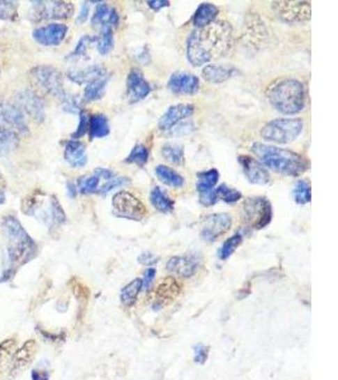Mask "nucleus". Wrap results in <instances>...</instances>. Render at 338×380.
<instances>
[{
    "instance_id": "nucleus-46",
    "label": "nucleus",
    "mask_w": 338,
    "mask_h": 380,
    "mask_svg": "<svg viewBox=\"0 0 338 380\" xmlns=\"http://www.w3.org/2000/svg\"><path fill=\"white\" fill-rule=\"evenodd\" d=\"M63 109L70 113H76V112H80V105H79V100L77 98L74 96H66L63 100Z\"/></svg>"
},
{
    "instance_id": "nucleus-6",
    "label": "nucleus",
    "mask_w": 338,
    "mask_h": 380,
    "mask_svg": "<svg viewBox=\"0 0 338 380\" xmlns=\"http://www.w3.org/2000/svg\"><path fill=\"white\" fill-rule=\"evenodd\" d=\"M303 128V121L300 118H279L263 126L260 135L268 142L286 145L294 142Z\"/></svg>"
},
{
    "instance_id": "nucleus-41",
    "label": "nucleus",
    "mask_w": 338,
    "mask_h": 380,
    "mask_svg": "<svg viewBox=\"0 0 338 380\" xmlns=\"http://www.w3.org/2000/svg\"><path fill=\"white\" fill-rule=\"evenodd\" d=\"M215 193H217L218 199H222V201H224L226 203H236V202L240 201L242 198L241 192L227 187L226 184H222L220 187L215 188Z\"/></svg>"
},
{
    "instance_id": "nucleus-51",
    "label": "nucleus",
    "mask_w": 338,
    "mask_h": 380,
    "mask_svg": "<svg viewBox=\"0 0 338 380\" xmlns=\"http://www.w3.org/2000/svg\"><path fill=\"white\" fill-rule=\"evenodd\" d=\"M32 378H33V380H49V374L47 373V372H43V370H33L32 372Z\"/></svg>"
},
{
    "instance_id": "nucleus-29",
    "label": "nucleus",
    "mask_w": 338,
    "mask_h": 380,
    "mask_svg": "<svg viewBox=\"0 0 338 380\" xmlns=\"http://www.w3.org/2000/svg\"><path fill=\"white\" fill-rule=\"evenodd\" d=\"M108 82H109V76L104 75L88 84V86L84 90V100L85 102H95V100L102 99L105 89H107Z\"/></svg>"
},
{
    "instance_id": "nucleus-16",
    "label": "nucleus",
    "mask_w": 338,
    "mask_h": 380,
    "mask_svg": "<svg viewBox=\"0 0 338 380\" xmlns=\"http://www.w3.org/2000/svg\"><path fill=\"white\" fill-rule=\"evenodd\" d=\"M199 79L194 74L178 71L170 76L167 88L173 91L174 94L179 96H194L199 91Z\"/></svg>"
},
{
    "instance_id": "nucleus-35",
    "label": "nucleus",
    "mask_w": 338,
    "mask_h": 380,
    "mask_svg": "<svg viewBox=\"0 0 338 380\" xmlns=\"http://www.w3.org/2000/svg\"><path fill=\"white\" fill-rule=\"evenodd\" d=\"M142 291V280L141 279H135L131 283L127 284L125 288L121 291V299L122 303L131 307L136 302L139 291Z\"/></svg>"
},
{
    "instance_id": "nucleus-36",
    "label": "nucleus",
    "mask_w": 338,
    "mask_h": 380,
    "mask_svg": "<svg viewBox=\"0 0 338 380\" xmlns=\"http://www.w3.org/2000/svg\"><path fill=\"white\" fill-rule=\"evenodd\" d=\"M162 158L167 160L169 162L175 165H181L184 162V147L176 144H166L161 149Z\"/></svg>"
},
{
    "instance_id": "nucleus-14",
    "label": "nucleus",
    "mask_w": 338,
    "mask_h": 380,
    "mask_svg": "<svg viewBox=\"0 0 338 380\" xmlns=\"http://www.w3.org/2000/svg\"><path fill=\"white\" fill-rule=\"evenodd\" d=\"M201 266V259L194 254L173 256L167 264L166 269L169 273L180 278H192Z\"/></svg>"
},
{
    "instance_id": "nucleus-54",
    "label": "nucleus",
    "mask_w": 338,
    "mask_h": 380,
    "mask_svg": "<svg viewBox=\"0 0 338 380\" xmlns=\"http://www.w3.org/2000/svg\"><path fill=\"white\" fill-rule=\"evenodd\" d=\"M6 202V197L4 195H0V204H3Z\"/></svg>"
},
{
    "instance_id": "nucleus-34",
    "label": "nucleus",
    "mask_w": 338,
    "mask_h": 380,
    "mask_svg": "<svg viewBox=\"0 0 338 380\" xmlns=\"http://www.w3.org/2000/svg\"><path fill=\"white\" fill-rule=\"evenodd\" d=\"M293 198L297 204H308L312 199L311 183L308 180H298L293 189Z\"/></svg>"
},
{
    "instance_id": "nucleus-45",
    "label": "nucleus",
    "mask_w": 338,
    "mask_h": 380,
    "mask_svg": "<svg viewBox=\"0 0 338 380\" xmlns=\"http://www.w3.org/2000/svg\"><path fill=\"white\" fill-rule=\"evenodd\" d=\"M208 347L207 346L199 345L194 346V360L198 364H204L208 359Z\"/></svg>"
},
{
    "instance_id": "nucleus-26",
    "label": "nucleus",
    "mask_w": 338,
    "mask_h": 380,
    "mask_svg": "<svg viewBox=\"0 0 338 380\" xmlns=\"http://www.w3.org/2000/svg\"><path fill=\"white\" fill-rule=\"evenodd\" d=\"M150 202H151L152 207L164 215L171 213L175 208L173 199L160 187H155L152 189L151 193H150Z\"/></svg>"
},
{
    "instance_id": "nucleus-52",
    "label": "nucleus",
    "mask_w": 338,
    "mask_h": 380,
    "mask_svg": "<svg viewBox=\"0 0 338 380\" xmlns=\"http://www.w3.org/2000/svg\"><path fill=\"white\" fill-rule=\"evenodd\" d=\"M68 192H69V195L71 198H75L77 189H76V185L74 183H68Z\"/></svg>"
},
{
    "instance_id": "nucleus-9",
    "label": "nucleus",
    "mask_w": 338,
    "mask_h": 380,
    "mask_svg": "<svg viewBox=\"0 0 338 380\" xmlns=\"http://www.w3.org/2000/svg\"><path fill=\"white\" fill-rule=\"evenodd\" d=\"M112 207L113 213L117 217L131 221H142L148 215L145 204L139 201L136 195L125 190L118 192L113 197Z\"/></svg>"
},
{
    "instance_id": "nucleus-33",
    "label": "nucleus",
    "mask_w": 338,
    "mask_h": 380,
    "mask_svg": "<svg viewBox=\"0 0 338 380\" xmlns=\"http://www.w3.org/2000/svg\"><path fill=\"white\" fill-rule=\"evenodd\" d=\"M97 49L100 55H109L114 49V36H113V28H102V32L99 37H97Z\"/></svg>"
},
{
    "instance_id": "nucleus-12",
    "label": "nucleus",
    "mask_w": 338,
    "mask_h": 380,
    "mask_svg": "<svg viewBox=\"0 0 338 380\" xmlns=\"http://www.w3.org/2000/svg\"><path fill=\"white\" fill-rule=\"evenodd\" d=\"M15 107L23 113L28 114L36 122H43L46 117L45 103L32 90H22L15 96Z\"/></svg>"
},
{
    "instance_id": "nucleus-49",
    "label": "nucleus",
    "mask_w": 338,
    "mask_h": 380,
    "mask_svg": "<svg viewBox=\"0 0 338 380\" xmlns=\"http://www.w3.org/2000/svg\"><path fill=\"white\" fill-rule=\"evenodd\" d=\"M89 1H84L83 4H82V9H80L79 17H77V23H84V22L88 20V17H89Z\"/></svg>"
},
{
    "instance_id": "nucleus-37",
    "label": "nucleus",
    "mask_w": 338,
    "mask_h": 380,
    "mask_svg": "<svg viewBox=\"0 0 338 380\" xmlns=\"http://www.w3.org/2000/svg\"><path fill=\"white\" fill-rule=\"evenodd\" d=\"M97 4L95 12L91 17V24L94 27H111L109 15H111L112 8L108 7L107 3H97Z\"/></svg>"
},
{
    "instance_id": "nucleus-24",
    "label": "nucleus",
    "mask_w": 338,
    "mask_h": 380,
    "mask_svg": "<svg viewBox=\"0 0 338 380\" xmlns=\"http://www.w3.org/2000/svg\"><path fill=\"white\" fill-rule=\"evenodd\" d=\"M218 13H220V10L214 4L203 3L194 14L193 24L197 28L207 27L208 24L215 21Z\"/></svg>"
},
{
    "instance_id": "nucleus-2",
    "label": "nucleus",
    "mask_w": 338,
    "mask_h": 380,
    "mask_svg": "<svg viewBox=\"0 0 338 380\" xmlns=\"http://www.w3.org/2000/svg\"><path fill=\"white\" fill-rule=\"evenodd\" d=\"M252 152L259 162L270 170L285 176H300L309 169V162L298 152L290 151L275 146L265 144H254Z\"/></svg>"
},
{
    "instance_id": "nucleus-18",
    "label": "nucleus",
    "mask_w": 338,
    "mask_h": 380,
    "mask_svg": "<svg viewBox=\"0 0 338 380\" xmlns=\"http://www.w3.org/2000/svg\"><path fill=\"white\" fill-rule=\"evenodd\" d=\"M194 114V107L192 104H175L171 105L167 111L160 118L159 128L161 131H171L174 127L181 123L183 121H187V118Z\"/></svg>"
},
{
    "instance_id": "nucleus-1",
    "label": "nucleus",
    "mask_w": 338,
    "mask_h": 380,
    "mask_svg": "<svg viewBox=\"0 0 338 380\" xmlns=\"http://www.w3.org/2000/svg\"><path fill=\"white\" fill-rule=\"evenodd\" d=\"M232 41V27L227 22L214 21L207 27L197 28L187 37V60L193 66H203L227 55Z\"/></svg>"
},
{
    "instance_id": "nucleus-11",
    "label": "nucleus",
    "mask_w": 338,
    "mask_h": 380,
    "mask_svg": "<svg viewBox=\"0 0 338 380\" xmlns=\"http://www.w3.org/2000/svg\"><path fill=\"white\" fill-rule=\"evenodd\" d=\"M276 15L286 23H299L311 20V3L308 1H274Z\"/></svg>"
},
{
    "instance_id": "nucleus-19",
    "label": "nucleus",
    "mask_w": 338,
    "mask_h": 380,
    "mask_svg": "<svg viewBox=\"0 0 338 380\" xmlns=\"http://www.w3.org/2000/svg\"><path fill=\"white\" fill-rule=\"evenodd\" d=\"M68 26L61 23H51L43 27L36 28L33 38L42 46H59L68 35Z\"/></svg>"
},
{
    "instance_id": "nucleus-27",
    "label": "nucleus",
    "mask_w": 338,
    "mask_h": 380,
    "mask_svg": "<svg viewBox=\"0 0 338 380\" xmlns=\"http://www.w3.org/2000/svg\"><path fill=\"white\" fill-rule=\"evenodd\" d=\"M111 133L109 121L104 114H94L89 118L90 139H104Z\"/></svg>"
},
{
    "instance_id": "nucleus-47",
    "label": "nucleus",
    "mask_w": 338,
    "mask_h": 380,
    "mask_svg": "<svg viewBox=\"0 0 338 380\" xmlns=\"http://www.w3.org/2000/svg\"><path fill=\"white\" fill-rule=\"evenodd\" d=\"M155 277H156V269L155 268H148V269L146 270L144 279H141L142 280V291H148L151 289Z\"/></svg>"
},
{
    "instance_id": "nucleus-7",
    "label": "nucleus",
    "mask_w": 338,
    "mask_h": 380,
    "mask_svg": "<svg viewBox=\"0 0 338 380\" xmlns=\"http://www.w3.org/2000/svg\"><path fill=\"white\" fill-rule=\"evenodd\" d=\"M243 225L251 229H263L272 220V207L265 197H251L243 202L241 209Z\"/></svg>"
},
{
    "instance_id": "nucleus-53",
    "label": "nucleus",
    "mask_w": 338,
    "mask_h": 380,
    "mask_svg": "<svg viewBox=\"0 0 338 380\" xmlns=\"http://www.w3.org/2000/svg\"><path fill=\"white\" fill-rule=\"evenodd\" d=\"M6 187H7V181H6V178H4V175L0 173V195H4V190H6Z\"/></svg>"
},
{
    "instance_id": "nucleus-39",
    "label": "nucleus",
    "mask_w": 338,
    "mask_h": 380,
    "mask_svg": "<svg viewBox=\"0 0 338 380\" xmlns=\"http://www.w3.org/2000/svg\"><path fill=\"white\" fill-rule=\"evenodd\" d=\"M242 241H243V236L240 232L232 236V237H229L227 241L222 245L221 250H220V259L221 260H227L228 257H231V255L235 252L236 250L238 249V246L241 245Z\"/></svg>"
},
{
    "instance_id": "nucleus-30",
    "label": "nucleus",
    "mask_w": 338,
    "mask_h": 380,
    "mask_svg": "<svg viewBox=\"0 0 338 380\" xmlns=\"http://www.w3.org/2000/svg\"><path fill=\"white\" fill-rule=\"evenodd\" d=\"M180 291V284L174 279V278H167L162 283L160 284L156 296L159 301V305H164L166 303V299H173L175 296H178Z\"/></svg>"
},
{
    "instance_id": "nucleus-25",
    "label": "nucleus",
    "mask_w": 338,
    "mask_h": 380,
    "mask_svg": "<svg viewBox=\"0 0 338 380\" xmlns=\"http://www.w3.org/2000/svg\"><path fill=\"white\" fill-rule=\"evenodd\" d=\"M235 73L236 70L233 68H226V66H220V65H208L201 71V75L209 83L221 84L224 83L231 76H233Z\"/></svg>"
},
{
    "instance_id": "nucleus-43",
    "label": "nucleus",
    "mask_w": 338,
    "mask_h": 380,
    "mask_svg": "<svg viewBox=\"0 0 338 380\" xmlns=\"http://www.w3.org/2000/svg\"><path fill=\"white\" fill-rule=\"evenodd\" d=\"M18 17L17 4L14 1H0V20L3 21H15Z\"/></svg>"
},
{
    "instance_id": "nucleus-21",
    "label": "nucleus",
    "mask_w": 338,
    "mask_h": 380,
    "mask_svg": "<svg viewBox=\"0 0 338 380\" xmlns=\"http://www.w3.org/2000/svg\"><path fill=\"white\" fill-rule=\"evenodd\" d=\"M36 354L35 341H27L24 345L22 346L18 351L14 354L12 365L9 369L8 378H14L18 373H21L24 367H28V364L32 361Z\"/></svg>"
},
{
    "instance_id": "nucleus-40",
    "label": "nucleus",
    "mask_w": 338,
    "mask_h": 380,
    "mask_svg": "<svg viewBox=\"0 0 338 380\" xmlns=\"http://www.w3.org/2000/svg\"><path fill=\"white\" fill-rule=\"evenodd\" d=\"M148 160V149L142 144H138L132 149L125 162L128 164H136V165L144 166Z\"/></svg>"
},
{
    "instance_id": "nucleus-50",
    "label": "nucleus",
    "mask_w": 338,
    "mask_h": 380,
    "mask_svg": "<svg viewBox=\"0 0 338 380\" xmlns=\"http://www.w3.org/2000/svg\"><path fill=\"white\" fill-rule=\"evenodd\" d=\"M147 6L153 9V10H160L162 8L169 7L170 1H166V0H150V1H147Z\"/></svg>"
},
{
    "instance_id": "nucleus-28",
    "label": "nucleus",
    "mask_w": 338,
    "mask_h": 380,
    "mask_svg": "<svg viewBox=\"0 0 338 380\" xmlns=\"http://www.w3.org/2000/svg\"><path fill=\"white\" fill-rule=\"evenodd\" d=\"M155 173L158 175L160 181L164 183L167 187L181 188L185 184L184 178L169 166L159 165L155 169Z\"/></svg>"
},
{
    "instance_id": "nucleus-3",
    "label": "nucleus",
    "mask_w": 338,
    "mask_h": 380,
    "mask_svg": "<svg viewBox=\"0 0 338 380\" xmlns=\"http://www.w3.org/2000/svg\"><path fill=\"white\" fill-rule=\"evenodd\" d=\"M3 232L7 240L8 260L12 269L35 257L37 245L15 217L8 215L3 220Z\"/></svg>"
},
{
    "instance_id": "nucleus-15",
    "label": "nucleus",
    "mask_w": 338,
    "mask_h": 380,
    "mask_svg": "<svg viewBox=\"0 0 338 380\" xmlns=\"http://www.w3.org/2000/svg\"><path fill=\"white\" fill-rule=\"evenodd\" d=\"M117 174L112 172L111 169L98 167L93 173L86 176H82L76 183V189L82 194H94L99 192L103 187L104 183L116 176Z\"/></svg>"
},
{
    "instance_id": "nucleus-31",
    "label": "nucleus",
    "mask_w": 338,
    "mask_h": 380,
    "mask_svg": "<svg viewBox=\"0 0 338 380\" xmlns=\"http://www.w3.org/2000/svg\"><path fill=\"white\" fill-rule=\"evenodd\" d=\"M218 180H220V172L217 169H210L207 172L198 174V183H197L198 193H206V192L213 190Z\"/></svg>"
},
{
    "instance_id": "nucleus-32",
    "label": "nucleus",
    "mask_w": 338,
    "mask_h": 380,
    "mask_svg": "<svg viewBox=\"0 0 338 380\" xmlns=\"http://www.w3.org/2000/svg\"><path fill=\"white\" fill-rule=\"evenodd\" d=\"M15 342L13 340H7L0 345V377L3 374H9L12 365L14 354H15Z\"/></svg>"
},
{
    "instance_id": "nucleus-17",
    "label": "nucleus",
    "mask_w": 338,
    "mask_h": 380,
    "mask_svg": "<svg viewBox=\"0 0 338 380\" xmlns=\"http://www.w3.org/2000/svg\"><path fill=\"white\" fill-rule=\"evenodd\" d=\"M151 85L146 80L142 71L138 69L131 70L127 79V97L131 103H138L150 96Z\"/></svg>"
},
{
    "instance_id": "nucleus-13",
    "label": "nucleus",
    "mask_w": 338,
    "mask_h": 380,
    "mask_svg": "<svg viewBox=\"0 0 338 380\" xmlns=\"http://www.w3.org/2000/svg\"><path fill=\"white\" fill-rule=\"evenodd\" d=\"M232 226V217L228 213H214L208 215L203 222L201 236L204 241L213 242L224 235Z\"/></svg>"
},
{
    "instance_id": "nucleus-8",
    "label": "nucleus",
    "mask_w": 338,
    "mask_h": 380,
    "mask_svg": "<svg viewBox=\"0 0 338 380\" xmlns=\"http://www.w3.org/2000/svg\"><path fill=\"white\" fill-rule=\"evenodd\" d=\"M29 79L37 88L49 94L51 97L63 100L68 96L63 89V74L54 66L42 65L36 66L29 73Z\"/></svg>"
},
{
    "instance_id": "nucleus-5",
    "label": "nucleus",
    "mask_w": 338,
    "mask_h": 380,
    "mask_svg": "<svg viewBox=\"0 0 338 380\" xmlns=\"http://www.w3.org/2000/svg\"><path fill=\"white\" fill-rule=\"evenodd\" d=\"M28 132L26 116L15 105L0 102V153L15 150Z\"/></svg>"
},
{
    "instance_id": "nucleus-23",
    "label": "nucleus",
    "mask_w": 338,
    "mask_h": 380,
    "mask_svg": "<svg viewBox=\"0 0 338 380\" xmlns=\"http://www.w3.org/2000/svg\"><path fill=\"white\" fill-rule=\"evenodd\" d=\"M104 75H107V70L100 65H93L85 69L70 70L68 73L70 80L79 85H83V84L88 85Z\"/></svg>"
},
{
    "instance_id": "nucleus-48",
    "label": "nucleus",
    "mask_w": 338,
    "mask_h": 380,
    "mask_svg": "<svg viewBox=\"0 0 338 380\" xmlns=\"http://www.w3.org/2000/svg\"><path fill=\"white\" fill-rule=\"evenodd\" d=\"M158 261H159V257L152 252H144L142 255L138 256V263L142 265H152Z\"/></svg>"
},
{
    "instance_id": "nucleus-42",
    "label": "nucleus",
    "mask_w": 338,
    "mask_h": 380,
    "mask_svg": "<svg viewBox=\"0 0 338 380\" xmlns=\"http://www.w3.org/2000/svg\"><path fill=\"white\" fill-rule=\"evenodd\" d=\"M130 184H131V180H130V178L116 175V176H113L112 179H109L108 181H105V183H104L103 187L99 189L98 194H100V195H107V194L112 192L113 189H116V188L125 187V185H130Z\"/></svg>"
},
{
    "instance_id": "nucleus-10",
    "label": "nucleus",
    "mask_w": 338,
    "mask_h": 380,
    "mask_svg": "<svg viewBox=\"0 0 338 380\" xmlns=\"http://www.w3.org/2000/svg\"><path fill=\"white\" fill-rule=\"evenodd\" d=\"M32 15L35 22L46 20H69L74 14V4L70 1H33Z\"/></svg>"
},
{
    "instance_id": "nucleus-38",
    "label": "nucleus",
    "mask_w": 338,
    "mask_h": 380,
    "mask_svg": "<svg viewBox=\"0 0 338 380\" xmlns=\"http://www.w3.org/2000/svg\"><path fill=\"white\" fill-rule=\"evenodd\" d=\"M95 41H97V37H91V36L89 35L83 36V37L79 40V42H77L75 50L70 54L68 59H69V60H82V59H86L90 45Z\"/></svg>"
},
{
    "instance_id": "nucleus-4",
    "label": "nucleus",
    "mask_w": 338,
    "mask_h": 380,
    "mask_svg": "<svg viewBox=\"0 0 338 380\" xmlns=\"http://www.w3.org/2000/svg\"><path fill=\"white\" fill-rule=\"evenodd\" d=\"M270 104L285 116H294L305 107V88L297 79H284L270 86L268 91Z\"/></svg>"
},
{
    "instance_id": "nucleus-22",
    "label": "nucleus",
    "mask_w": 338,
    "mask_h": 380,
    "mask_svg": "<svg viewBox=\"0 0 338 380\" xmlns=\"http://www.w3.org/2000/svg\"><path fill=\"white\" fill-rule=\"evenodd\" d=\"M63 156L66 162L72 167L80 169L86 165L88 162V155H86V147L83 142L77 139H70L65 144V152Z\"/></svg>"
},
{
    "instance_id": "nucleus-20",
    "label": "nucleus",
    "mask_w": 338,
    "mask_h": 380,
    "mask_svg": "<svg viewBox=\"0 0 338 380\" xmlns=\"http://www.w3.org/2000/svg\"><path fill=\"white\" fill-rule=\"evenodd\" d=\"M238 161L241 164L243 173L251 184L266 185L270 183L269 172L259 161L249 156H240Z\"/></svg>"
},
{
    "instance_id": "nucleus-44",
    "label": "nucleus",
    "mask_w": 338,
    "mask_h": 380,
    "mask_svg": "<svg viewBox=\"0 0 338 380\" xmlns=\"http://www.w3.org/2000/svg\"><path fill=\"white\" fill-rule=\"evenodd\" d=\"M89 116L86 112L80 111V121H79V127L75 133H72V139H80L85 136V133L89 131Z\"/></svg>"
}]
</instances>
